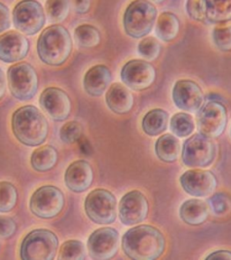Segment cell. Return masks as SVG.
Returning a JSON list of instances; mask_svg holds the SVG:
<instances>
[{"instance_id": "26", "label": "cell", "mask_w": 231, "mask_h": 260, "mask_svg": "<svg viewBox=\"0 0 231 260\" xmlns=\"http://www.w3.org/2000/svg\"><path fill=\"white\" fill-rule=\"evenodd\" d=\"M58 157L55 147L51 145L41 146L34 151L31 156V166L34 170L39 173L48 172L56 166Z\"/></svg>"}, {"instance_id": "40", "label": "cell", "mask_w": 231, "mask_h": 260, "mask_svg": "<svg viewBox=\"0 0 231 260\" xmlns=\"http://www.w3.org/2000/svg\"><path fill=\"white\" fill-rule=\"evenodd\" d=\"M72 2L74 10L81 15L87 14L91 8V0H72Z\"/></svg>"}, {"instance_id": "38", "label": "cell", "mask_w": 231, "mask_h": 260, "mask_svg": "<svg viewBox=\"0 0 231 260\" xmlns=\"http://www.w3.org/2000/svg\"><path fill=\"white\" fill-rule=\"evenodd\" d=\"M16 221L7 216H0V238L9 239L16 232Z\"/></svg>"}, {"instance_id": "21", "label": "cell", "mask_w": 231, "mask_h": 260, "mask_svg": "<svg viewBox=\"0 0 231 260\" xmlns=\"http://www.w3.org/2000/svg\"><path fill=\"white\" fill-rule=\"evenodd\" d=\"M106 102L114 113L125 115L132 110L134 97L126 86L121 83H114L106 94Z\"/></svg>"}, {"instance_id": "3", "label": "cell", "mask_w": 231, "mask_h": 260, "mask_svg": "<svg viewBox=\"0 0 231 260\" xmlns=\"http://www.w3.org/2000/svg\"><path fill=\"white\" fill-rule=\"evenodd\" d=\"M73 40L69 31L61 24L44 29L37 41V53L41 61L50 66H61L73 52Z\"/></svg>"}, {"instance_id": "16", "label": "cell", "mask_w": 231, "mask_h": 260, "mask_svg": "<svg viewBox=\"0 0 231 260\" xmlns=\"http://www.w3.org/2000/svg\"><path fill=\"white\" fill-rule=\"evenodd\" d=\"M180 183L188 194L194 197H206L214 192L218 181L211 171L195 169L186 171L181 175Z\"/></svg>"}, {"instance_id": "43", "label": "cell", "mask_w": 231, "mask_h": 260, "mask_svg": "<svg viewBox=\"0 0 231 260\" xmlns=\"http://www.w3.org/2000/svg\"><path fill=\"white\" fill-rule=\"evenodd\" d=\"M149 1H153L154 3H156V4H161V3H162V2L166 1V0H149Z\"/></svg>"}, {"instance_id": "17", "label": "cell", "mask_w": 231, "mask_h": 260, "mask_svg": "<svg viewBox=\"0 0 231 260\" xmlns=\"http://www.w3.org/2000/svg\"><path fill=\"white\" fill-rule=\"evenodd\" d=\"M41 108L55 121H64L72 111L69 95L59 88L45 89L39 98Z\"/></svg>"}, {"instance_id": "1", "label": "cell", "mask_w": 231, "mask_h": 260, "mask_svg": "<svg viewBox=\"0 0 231 260\" xmlns=\"http://www.w3.org/2000/svg\"><path fill=\"white\" fill-rule=\"evenodd\" d=\"M122 249L131 259L155 260L166 250V239L158 229L139 225L124 234Z\"/></svg>"}, {"instance_id": "36", "label": "cell", "mask_w": 231, "mask_h": 260, "mask_svg": "<svg viewBox=\"0 0 231 260\" xmlns=\"http://www.w3.org/2000/svg\"><path fill=\"white\" fill-rule=\"evenodd\" d=\"M82 126L78 121H70L60 130V138L65 144H73L80 140L82 136Z\"/></svg>"}, {"instance_id": "31", "label": "cell", "mask_w": 231, "mask_h": 260, "mask_svg": "<svg viewBox=\"0 0 231 260\" xmlns=\"http://www.w3.org/2000/svg\"><path fill=\"white\" fill-rule=\"evenodd\" d=\"M18 192L16 186L8 182L0 183V212H9L16 207Z\"/></svg>"}, {"instance_id": "5", "label": "cell", "mask_w": 231, "mask_h": 260, "mask_svg": "<svg viewBox=\"0 0 231 260\" xmlns=\"http://www.w3.org/2000/svg\"><path fill=\"white\" fill-rule=\"evenodd\" d=\"M59 240L53 232L45 229L35 230L21 244L20 256L23 260H53L56 256Z\"/></svg>"}, {"instance_id": "35", "label": "cell", "mask_w": 231, "mask_h": 260, "mask_svg": "<svg viewBox=\"0 0 231 260\" xmlns=\"http://www.w3.org/2000/svg\"><path fill=\"white\" fill-rule=\"evenodd\" d=\"M216 47L222 52L231 51V25L217 26L212 32Z\"/></svg>"}, {"instance_id": "9", "label": "cell", "mask_w": 231, "mask_h": 260, "mask_svg": "<svg viewBox=\"0 0 231 260\" xmlns=\"http://www.w3.org/2000/svg\"><path fill=\"white\" fill-rule=\"evenodd\" d=\"M64 205L63 192L52 185L38 188L30 200V210L34 215L40 219L55 218L62 211Z\"/></svg>"}, {"instance_id": "20", "label": "cell", "mask_w": 231, "mask_h": 260, "mask_svg": "<svg viewBox=\"0 0 231 260\" xmlns=\"http://www.w3.org/2000/svg\"><path fill=\"white\" fill-rule=\"evenodd\" d=\"M112 81L110 68L104 64L95 65L85 73L83 87L91 97H101L109 88Z\"/></svg>"}, {"instance_id": "6", "label": "cell", "mask_w": 231, "mask_h": 260, "mask_svg": "<svg viewBox=\"0 0 231 260\" xmlns=\"http://www.w3.org/2000/svg\"><path fill=\"white\" fill-rule=\"evenodd\" d=\"M85 212L94 223L108 225L115 222L118 216L117 199L111 191L96 189L86 197Z\"/></svg>"}, {"instance_id": "28", "label": "cell", "mask_w": 231, "mask_h": 260, "mask_svg": "<svg viewBox=\"0 0 231 260\" xmlns=\"http://www.w3.org/2000/svg\"><path fill=\"white\" fill-rule=\"evenodd\" d=\"M74 39L78 45L84 48H92L100 45L101 32L91 24H81L74 31Z\"/></svg>"}, {"instance_id": "41", "label": "cell", "mask_w": 231, "mask_h": 260, "mask_svg": "<svg viewBox=\"0 0 231 260\" xmlns=\"http://www.w3.org/2000/svg\"><path fill=\"white\" fill-rule=\"evenodd\" d=\"M206 259L231 260V251L218 250V251L212 252L206 257Z\"/></svg>"}, {"instance_id": "37", "label": "cell", "mask_w": 231, "mask_h": 260, "mask_svg": "<svg viewBox=\"0 0 231 260\" xmlns=\"http://www.w3.org/2000/svg\"><path fill=\"white\" fill-rule=\"evenodd\" d=\"M186 11L193 20L204 22L203 0H187Z\"/></svg>"}, {"instance_id": "23", "label": "cell", "mask_w": 231, "mask_h": 260, "mask_svg": "<svg viewBox=\"0 0 231 260\" xmlns=\"http://www.w3.org/2000/svg\"><path fill=\"white\" fill-rule=\"evenodd\" d=\"M180 217L188 225L199 226L208 219L209 206L203 200H187L180 208Z\"/></svg>"}, {"instance_id": "15", "label": "cell", "mask_w": 231, "mask_h": 260, "mask_svg": "<svg viewBox=\"0 0 231 260\" xmlns=\"http://www.w3.org/2000/svg\"><path fill=\"white\" fill-rule=\"evenodd\" d=\"M173 101L179 110L196 112L202 108L205 100L203 89L191 80H181L173 88Z\"/></svg>"}, {"instance_id": "39", "label": "cell", "mask_w": 231, "mask_h": 260, "mask_svg": "<svg viewBox=\"0 0 231 260\" xmlns=\"http://www.w3.org/2000/svg\"><path fill=\"white\" fill-rule=\"evenodd\" d=\"M10 27V14L6 5L0 2V34Z\"/></svg>"}, {"instance_id": "19", "label": "cell", "mask_w": 231, "mask_h": 260, "mask_svg": "<svg viewBox=\"0 0 231 260\" xmlns=\"http://www.w3.org/2000/svg\"><path fill=\"white\" fill-rule=\"evenodd\" d=\"M92 167L85 160L73 162L65 172L64 182L67 188L74 192L87 191L93 183Z\"/></svg>"}, {"instance_id": "42", "label": "cell", "mask_w": 231, "mask_h": 260, "mask_svg": "<svg viewBox=\"0 0 231 260\" xmlns=\"http://www.w3.org/2000/svg\"><path fill=\"white\" fill-rule=\"evenodd\" d=\"M7 90V82H6V75L3 70L0 69V101L3 99Z\"/></svg>"}, {"instance_id": "13", "label": "cell", "mask_w": 231, "mask_h": 260, "mask_svg": "<svg viewBox=\"0 0 231 260\" xmlns=\"http://www.w3.org/2000/svg\"><path fill=\"white\" fill-rule=\"evenodd\" d=\"M118 248L119 234L113 228L97 229L88 240V251L92 259H111L117 255Z\"/></svg>"}, {"instance_id": "22", "label": "cell", "mask_w": 231, "mask_h": 260, "mask_svg": "<svg viewBox=\"0 0 231 260\" xmlns=\"http://www.w3.org/2000/svg\"><path fill=\"white\" fill-rule=\"evenodd\" d=\"M204 22L225 24L231 21V0H203Z\"/></svg>"}, {"instance_id": "32", "label": "cell", "mask_w": 231, "mask_h": 260, "mask_svg": "<svg viewBox=\"0 0 231 260\" xmlns=\"http://www.w3.org/2000/svg\"><path fill=\"white\" fill-rule=\"evenodd\" d=\"M85 256L84 244L79 240H68L61 245L58 258L63 260H83Z\"/></svg>"}, {"instance_id": "14", "label": "cell", "mask_w": 231, "mask_h": 260, "mask_svg": "<svg viewBox=\"0 0 231 260\" xmlns=\"http://www.w3.org/2000/svg\"><path fill=\"white\" fill-rule=\"evenodd\" d=\"M148 201L141 191H131L120 200L118 212L119 219L126 226L143 222L148 215Z\"/></svg>"}, {"instance_id": "8", "label": "cell", "mask_w": 231, "mask_h": 260, "mask_svg": "<svg viewBox=\"0 0 231 260\" xmlns=\"http://www.w3.org/2000/svg\"><path fill=\"white\" fill-rule=\"evenodd\" d=\"M216 148L211 138L197 133L185 140L182 159L184 166L191 168H205L214 162Z\"/></svg>"}, {"instance_id": "30", "label": "cell", "mask_w": 231, "mask_h": 260, "mask_svg": "<svg viewBox=\"0 0 231 260\" xmlns=\"http://www.w3.org/2000/svg\"><path fill=\"white\" fill-rule=\"evenodd\" d=\"M45 11L51 22H63L69 16L70 0H47L45 3Z\"/></svg>"}, {"instance_id": "7", "label": "cell", "mask_w": 231, "mask_h": 260, "mask_svg": "<svg viewBox=\"0 0 231 260\" xmlns=\"http://www.w3.org/2000/svg\"><path fill=\"white\" fill-rule=\"evenodd\" d=\"M8 87L14 97L26 102L36 96L38 89L37 71L27 62H18L8 71Z\"/></svg>"}, {"instance_id": "34", "label": "cell", "mask_w": 231, "mask_h": 260, "mask_svg": "<svg viewBox=\"0 0 231 260\" xmlns=\"http://www.w3.org/2000/svg\"><path fill=\"white\" fill-rule=\"evenodd\" d=\"M138 53L148 61H154L161 53V45L154 37H145L138 45Z\"/></svg>"}, {"instance_id": "4", "label": "cell", "mask_w": 231, "mask_h": 260, "mask_svg": "<svg viewBox=\"0 0 231 260\" xmlns=\"http://www.w3.org/2000/svg\"><path fill=\"white\" fill-rule=\"evenodd\" d=\"M158 11L149 0H134L125 10L123 27L126 35L134 39L148 36L154 29Z\"/></svg>"}, {"instance_id": "25", "label": "cell", "mask_w": 231, "mask_h": 260, "mask_svg": "<svg viewBox=\"0 0 231 260\" xmlns=\"http://www.w3.org/2000/svg\"><path fill=\"white\" fill-rule=\"evenodd\" d=\"M180 21L174 13L163 12L155 23V35L162 42H172L178 37Z\"/></svg>"}, {"instance_id": "24", "label": "cell", "mask_w": 231, "mask_h": 260, "mask_svg": "<svg viewBox=\"0 0 231 260\" xmlns=\"http://www.w3.org/2000/svg\"><path fill=\"white\" fill-rule=\"evenodd\" d=\"M154 149L157 157L162 162H174L178 159L182 146L175 136L166 134L157 139Z\"/></svg>"}, {"instance_id": "29", "label": "cell", "mask_w": 231, "mask_h": 260, "mask_svg": "<svg viewBox=\"0 0 231 260\" xmlns=\"http://www.w3.org/2000/svg\"><path fill=\"white\" fill-rule=\"evenodd\" d=\"M170 128L175 137L186 138L194 131V120L189 114L176 113L171 118Z\"/></svg>"}, {"instance_id": "12", "label": "cell", "mask_w": 231, "mask_h": 260, "mask_svg": "<svg viewBox=\"0 0 231 260\" xmlns=\"http://www.w3.org/2000/svg\"><path fill=\"white\" fill-rule=\"evenodd\" d=\"M121 81L127 88L142 91L154 84L156 71L154 66L144 60H131L122 67Z\"/></svg>"}, {"instance_id": "33", "label": "cell", "mask_w": 231, "mask_h": 260, "mask_svg": "<svg viewBox=\"0 0 231 260\" xmlns=\"http://www.w3.org/2000/svg\"><path fill=\"white\" fill-rule=\"evenodd\" d=\"M211 211L218 217H226L231 212V198L229 195L218 192L208 200Z\"/></svg>"}, {"instance_id": "2", "label": "cell", "mask_w": 231, "mask_h": 260, "mask_svg": "<svg viewBox=\"0 0 231 260\" xmlns=\"http://www.w3.org/2000/svg\"><path fill=\"white\" fill-rule=\"evenodd\" d=\"M13 134L26 146H38L45 142L49 132L48 122L35 106L21 107L12 117Z\"/></svg>"}, {"instance_id": "11", "label": "cell", "mask_w": 231, "mask_h": 260, "mask_svg": "<svg viewBox=\"0 0 231 260\" xmlns=\"http://www.w3.org/2000/svg\"><path fill=\"white\" fill-rule=\"evenodd\" d=\"M197 120L201 134L210 138H219L227 126V109L222 102L209 101L200 109Z\"/></svg>"}, {"instance_id": "27", "label": "cell", "mask_w": 231, "mask_h": 260, "mask_svg": "<svg viewBox=\"0 0 231 260\" xmlns=\"http://www.w3.org/2000/svg\"><path fill=\"white\" fill-rule=\"evenodd\" d=\"M169 115L162 109H154L147 112L142 120L143 131L147 136L155 137L167 130Z\"/></svg>"}, {"instance_id": "10", "label": "cell", "mask_w": 231, "mask_h": 260, "mask_svg": "<svg viewBox=\"0 0 231 260\" xmlns=\"http://www.w3.org/2000/svg\"><path fill=\"white\" fill-rule=\"evenodd\" d=\"M13 22L20 32L35 36L45 26L44 8L37 0H22L13 10Z\"/></svg>"}, {"instance_id": "18", "label": "cell", "mask_w": 231, "mask_h": 260, "mask_svg": "<svg viewBox=\"0 0 231 260\" xmlns=\"http://www.w3.org/2000/svg\"><path fill=\"white\" fill-rule=\"evenodd\" d=\"M30 45L26 37L16 31H9L0 36V60L6 63H15L27 56Z\"/></svg>"}]
</instances>
